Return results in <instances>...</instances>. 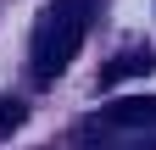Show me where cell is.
<instances>
[{
  "label": "cell",
  "instance_id": "obj_3",
  "mask_svg": "<svg viewBox=\"0 0 156 150\" xmlns=\"http://www.w3.org/2000/svg\"><path fill=\"white\" fill-rule=\"evenodd\" d=\"M106 122H112V128H156V95L112 100V106H106Z\"/></svg>",
  "mask_w": 156,
  "mask_h": 150
},
{
  "label": "cell",
  "instance_id": "obj_1",
  "mask_svg": "<svg viewBox=\"0 0 156 150\" xmlns=\"http://www.w3.org/2000/svg\"><path fill=\"white\" fill-rule=\"evenodd\" d=\"M89 17H95V0H50L45 22L34 33V78L39 84H56L67 72V61L78 56L89 33Z\"/></svg>",
  "mask_w": 156,
  "mask_h": 150
},
{
  "label": "cell",
  "instance_id": "obj_2",
  "mask_svg": "<svg viewBox=\"0 0 156 150\" xmlns=\"http://www.w3.org/2000/svg\"><path fill=\"white\" fill-rule=\"evenodd\" d=\"M145 72H156V45H128L123 56H112L101 67V89L123 84V78H145Z\"/></svg>",
  "mask_w": 156,
  "mask_h": 150
},
{
  "label": "cell",
  "instance_id": "obj_5",
  "mask_svg": "<svg viewBox=\"0 0 156 150\" xmlns=\"http://www.w3.org/2000/svg\"><path fill=\"white\" fill-rule=\"evenodd\" d=\"M123 150H156V139H140V145H123Z\"/></svg>",
  "mask_w": 156,
  "mask_h": 150
},
{
  "label": "cell",
  "instance_id": "obj_4",
  "mask_svg": "<svg viewBox=\"0 0 156 150\" xmlns=\"http://www.w3.org/2000/svg\"><path fill=\"white\" fill-rule=\"evenodd\" d=\"M23 117H28V106L17 100V95H11V100H0V139H11L17 128H23Z\"/></svg>",
  "mask_w": 156,
  "mask_h": 150
}]
</instances>
